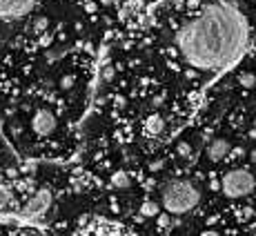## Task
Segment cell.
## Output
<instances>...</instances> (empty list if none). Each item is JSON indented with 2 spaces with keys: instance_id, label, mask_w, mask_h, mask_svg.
<instances>
[{
  "instance_id": "6da1fadb",
  "label": "cell",
  "mask_w": 256,
  "mask_h": 236,
  "mask_svg": "<svg viewBox=\"0 0 256 236\" xmlns=\"http://www.w3.org/2000/svg\"><path fill=\"white\" fill-rule=\"evenodd\" d=\"M248 42L243 14L228 2L208 4L176 32V47L190 67L218 72L230 67Z\"/></svg>"
},
{
  "instance_id": "7a4b0ae2",
  "label": "cell",
  "mask_w": 256,
  "mask_h": 236,
  "mask_svg": "<svg viewBox=\"0 0 256 236\" xmlns=\"http://www.w3.org/2000/svg\"><path fill=\"white\" fill-rule=\"evenodd\" d=\"M200 200V192L190 180H172L163 190V208L172 214H185Z\"/></svg>"
},
{
  "instance_id": "3957f363",
  "label": "cell",
  "mask_w": 256,
  "mask_h": 236,
  "mask_svg": "<svg viewBox=\"0 0 256 236\" xmlns=\"http://www.w3.org/2000/svg\"><path fill=\"white\" fill-rule=\"evenodd\" d=\"M256 180L250 170H243V167H236V170H230L228 174L223 176V192L230 198H243L250 192L254 190Z\"/></svg>"
},
{
  "instance_id": "277c9868",
  "label": "cell",
  "mask_w": 256,
  "mask_h": 236,
  "mask_svg": "<svg viewBox=\"0 0 256 236\" xmlns=\"http://www.w3.org/2000/svg\"><path fill=\"white\" fill-rule=\"evenodd\" d=\"M70 236H134V234L130 230H125L122 225L110 223V220H102V218H92L82 228H78L76 232H72Z\"/></svg>"
},
{
  "instance_id": "5b68a950",
  "label": "cell",
  "mask_w": 256,
  "mask_h": 236,
  "mask_svg": "<svg viewBox=\"0 0 256 236\" xmlns=\"http://www.w3.org/2000/svg\"><path fill=\"white\" fill-rule=\"evenodd\" d=\"M56 125H58L56 116H54V112H49V110H38L32 118V130L36 132L38 136L54 134V132H56Z\"/></svg>"
},
{
  "instance_id": "8992f818",
  "label": "cell",
  "mask_w": 256,
  "mask_h": 236,
  "mask_svg": "<svg viewBox=\"0 0 256 236\" xmlns=\"http://www.w3.org/2000/svg\"><path fill=\"white\" fill-rule=\"evenodd\" d=\"M36 0H0V18H20L32 12Z\"/></svg>"
},
{
  "instance_id": "52a82bcc",
  "label": "cell",
  "mask_w": 256,
  "mask_h": 236,
  "mask_svg": "<svg viewBox=\"0 0 256 236\" xmlns=\"http://www.w3.org/2000/svg\"><path fill=\"white\" fill-rule=\"evenodd\" d=\"M52 203V192L49 190H38L36 194L29 198V203L24 205V216H40Z\"/></svg>"
},
{
  "instance_id": "ba28073f",
  "label": "cell",
  "mask_w": 256,
  "mask_h": 236,
  "mask_svg": "<svg viewBox=\"0 0 256 236\" xmlns=\"http://www.w3.org/2000/svg\"><path fill=\"white\" fill-rule=\"evenodd\" d=\"M230 150H232L230 140H225V138H214V140L210 142V147H208V156H210V160L218 163V160H223L225 156L230 154Z\"/></svg>"
},
{
  "instance_id": "9c48e42d",
  "label": "cell",
  "mask_w": 256,
  "mask_h": 236,
  "mask_svg": "<svg viewBox=\"0 0 256 236\" xmlns=\"http://www.w3.org/2000/svg\"><path fill=\"white\" fill-rule=\"evenodd\" d=\"M165 130V118L160 114H150L145 118V132L150 136H158Z\"/></svg>"
},
{
  "instance_id": "30bf717a",
  "label": "cell",
  "mask_w": 256,
  "mask_h": 236,
  "mask_svg": "<svg viewBox=\"0 0 256 236\" xmlns=\"http://www.w3.org/2000/svg\"><path fill=\"white\" fill-rule=\"evenodd\" d=\"M132 185V180H130V176H127V172H116V174H112V188H116V190H125V188H130Z\"/></svg>"
},
{
  "instance_id": "8fae6325",
  "label": "cell",
  "mask_w": 256,
  "mask_h": 236,
  "mask_svg": "<svg viewBox=\"0 0 256 236\" xmlns=\"http://www.w3.org/2000/svg\"><path fill=\"white\" fill-rule=\"evenodd\" d=\"M140 214L147 216V218H154V216L158 214V203H154V200H145V203L140 205Z\"/></svg>"
},
{
  "instance_id": "7c38bea8",
  "label": "cell",
  "mask_w": 256,
  "mask_h": 236,
  "mask_svg": "<svg viewBox=\"0 0 256 236\" xmlns=\"http://www.w3.org/2000/svg\"><path fill=\"white\" fill-rule=\"evenodd\" d=\"M238 85L243 87V90H252V87L256 85V76H254L252 72H243L238 76Z\"/></svg>"
},
{
  "instance_id": "4fadbf2b",
  "label": "cell",
  "mask_w": 256,
  "mask_h": 236,
  "mask_svg": "<svg viewBox=\"0 0 256 236\" xmlns=\"http://www.w3.org/2000/svg\"><path fill=\"white\" fill-rule=\"evenodd\" d=\"M12 190L7 188V185H0V208H2V205H9L12 203Z\"/></svg>"
},
{
  "instance_id": "5bb4252c",
  "label": "cell",
  "mask_w": 256,
  "mask_h": 236,
  "mask_svg": "<svg viewBox=\"0 0 256 236\" xmlns=\"http://www.w3.org/2000/svg\"><path fill=\"white\" fill-rule=\"evenodd\" d=\"M47 27H49V20H47V18H36V20H34V32H36V34L47 32Z\"/></svg>"
},
{
  "instance_id": "9a60e30c",
  "label": "cell",
  "mask_w": 256,
  "mask_h": 236,
  "mask_svg": "<svg viewBox=\"0 0 256 236\" xmlns=\"http://www.w3.org/2000/svg\"><path fill=\"white\" fill-rule=\"evenodd\" d=\"M74 82H76L74 80V76H62L60 78V90H72Z\"/></svg>"
},
{
  "instance_id": "2e32d148",
  "label": "cell",
  "mask_w": 256,
  "mask_h": 236,
  "mask_svg": "<svg viewBox=\"0 0 256 236\" xmlns=\"http://www.w3.org/2000/svg\"><path fill=\"white\" fill-rule=\"evenodd\" d=\"M178 154L180 156H190L192 154V147L187 145V142H180V145H178Z\"/></svg>"
},
{
  "instance_id": "e0dca14e",
  "label": "cell",
  "mask_w": 256,
  "mask_h": 236,
  "mask_svg": "<svg viewBox=\"0 0 256 236\" xmlns=\"http://www.w3.org/2000/svg\"><path fill=\"white\" fill-rule=\"evenodd\" d=\"M102 78H105V80H112V78H114V67L107 65L105 70H102Z\"/></svg>"
},
{
  "instance_id": "ac0fdd59",
  "label": "cell",
  "mask_w": 256,
  "mask_h": 236,
  "mask_svg": "<svg viewBox=\"0 0 256 236\" xmlns=\"http://www.w3.org/2000/svg\"><path fill=\"white\" fill-rule=\"evenodd\" d=\"M130 12H132V4H125V7H122V9H120V14H118V16H120V18H122V20H125V18H127V16H130Z\"/></svg>"
},
{
  "instance_id": "d6986e66",
  "label": "cell",
  "mask_w": 256,
  "mask_h": 236,
  "mask_svg": "<svg viewBox=\"0 0 256 236\" xmlns=\"http://www.w3.org/2000/svg\"><path fill=\"white\" fill-rule=\"evenodd\" d=\"M203 236H218V234H216V232H205Z\"/></svg>"
}]
</instances>
